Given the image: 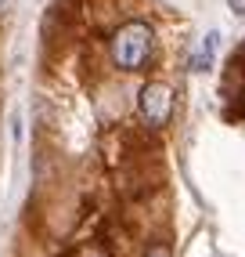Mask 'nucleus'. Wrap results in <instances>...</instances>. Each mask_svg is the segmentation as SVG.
<instances>
[{
	"label": "nucleus",
	"mask_w": 245,
	"mask_h": 257,
	"mask_svg": "<svg viewBox=\"0 0 245 257\" xmlns=\"http://www.w3.org/2000/svg\"><path fill=\"white\" fill-rule=\"evenodd\" d=\"M144 257H173V253H170V246L155 243V246H148V250H144Z\"/></svg>",
	"instance_id": "4"
},
{
	"label": "nucleus",
	"mask_w": 245,
	"mask_h": 257,
	"mask_svg": "<svg viewBox=\"0 0 245 257\" xmlns=\"http://www.w3.org/2000/svg\"><path fill=\"white\" fill-rule=\"evenodd\" d=\"M152 55V26L148 22H126L112 37V62L122 73H137Z\"/></svg>",
	"instance_id": "1"
},
{
	"label": "nucleus",
	"mask_w": 245,
	"mask_h": 257,
	"mask_svg": "<svg viewBox=\"0 0 245 257\" xmlns=\"http://www.w3.org/2000/svg\"><path fill=\"white\" fill-rule=\"evenodd\" d=\"M227 4H231L234 15H245V0H227Z\"/></svg>",
	"instance_id": "5"
},
{
	"label": "nucleus",
	"mask_w": 245,
	"mask_h": 257,
	"mask_svg": "<svg viewBox=\"0 0 245 257\" xmlns=\"http://www.w3.org/2000/svg\"><path fill=\"white\" fill-rule=\"evenodd\" d=\"M137 112H141V119H144L152 131L166 127L170 119H173V87L162 83V80L144 83L141 94H137Z\"/></svg>",
	"instance_id": "2"
},
{
	"label": "nucleus",
	"mask_w": 245,
	"mask_h": 257,
	"mask_svg": "<svg viewBox=\"0 0 245 257\" xmlns=\"http://www.w3.org/2000/svg\"><path fill=\"white\" fill-rule=\"evenodd\" d=\"M4 11H8V0H0V15H4Z\"/></svg>",
	"instance_id": "6"
},
{
	"label": "nucleus",
	"mask_w": 245,
	"mask_h": 257,
	"mask_svg": "<svg viewBox=\"0 0 245 257\" xmlns=\"http://www.w3.org/2000/svg\"><path fill=\"white\" fill-rule=\"evenodd\" d=\"M216 40H220V33H209V37L202 40V47L195 51V58H191V73H206L209 65H213V58H216Z\"/></svg>",
	"instance_id": "3"
}]
</instances>
